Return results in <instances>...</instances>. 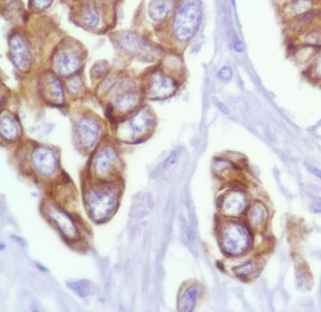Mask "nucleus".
<instances>
[{"instance_id": "7", "label": "nucleus", "mask_w": 321, "mask_h": 312, "mask_svg": "<svg viewBox=\"0 0 321 312\" xmlns=\"http://www.w3.org/2000/svg\"><path fill=\"white\" fill-rule=\"evenodd\" d=\"M176 89L177 86L172 78L156 72L150 78L147 93L150 99L161 100L172 96L176 92Z\"/></svg>"}, {"instance_id": "14", "label": "nucleus", "mask_w": 321, "mask_h": 312, "mask_svg": "<svg viewBox=\"0 0 321 312\" xmlns=\"http://www.w3.org/2000/svg\"><path fill=\"white\" fill-rule=\"evenodd\" d=\"M43 95L52 104L61 105L64 103V90L61 83L53 74H47L43 80Z\"/></svg>"}, {"instance_id": "3", "label": "nucleus", "mask_w": 321, "mask_h": 312, "mask_svg": "<svg viewBox=\"0 0 321 312\" xmlns=\"http://www.w3.org/2000/svg\"><path fill=\"white\" fill-rule=\"evenodd\" d=\"M118 44L125 52L147 62H153L161 57L162 51L139 35L123 32L119 35Z\"/></svg>"}, {"instance_id": "21", "label": "nucleus", "mask_w": 321, "mask_h": 312, "mask_svg": "<svg viewBox=\"0 0 321 312\" xmlns=\"http://www.w3.org/2000/svg\"><path fill=\"white\" fill-rule=\"evenodd\" d=\"M256 270V264L253 262H247L235 268V272L239 278H249Z\"/></svg>"}, {"instance_id": "9", "label": "nucleus", "mask_w": 321, "mask_h": 312, "mask_svg": "<svg viewBox=\"0 0 321 312\" xmlns=\"http://www.w3.org/2000/svg\"><path fill=\"white\" fill-rule=\"evenodd\" d=\"M31 164L39 174L42 176H51L56 170V158L54 152L49 148L36 149L31 156Z\"/></svg>"}, {"instance_id": "1", "label": "nucleus", "mask_w": 321, "mask_h": 312, "mask_svg": "<svg viewBox=\"0 0 321 312\" xmlns=\"http://www.w3.org/2000/svg\"><path fill=\"white\" fill-rule=\"evenodd\" d=\"M203 17L200 0H180L175 14L173 32L176 39L185 43L198 32Z\"/></svg>"}, {"instance_id": "2", "label": "nucleus", "mask_w": 321, "mask_h": 312, "mask_svg": "<svg viewBox=\"0 0 321 312\" xmlns=\"http://www.w3.org/2000/svg\"><path fill=\"white\" fill-rule=\"evenodd\" d=\"M251 241L250 232L245 225L228 223L223 226L221 233V245L228 255H239L247 251Z\"/></svg>"}, {"instance_id": "23", "label": "nucleus", "mask_w": 321, "mask_h": 312, "mask_svg": "<svg viewBox=\"0 0 321 312\" xmlns=\"http://www.w3.org/2000/svg\"><path fill=\"white\" fill-rule=\"evenodd\" d=\"M179 154H180V150L179 149H175L172 153L171 155L167 157V159L163 162V169H167L169 167L173 166L177 160H178V156H179Z\"/></svg>"}, {"instance_id": "27", "label": "nucleus", "mask_w": 321, "mask_h": 312, "mask_svg": "<svg viewBox=\"0 0 321 312\" xmlns=\"http://www.w3.org/2000/svg\"><path fill=\"white\" fill-rule=\"evenodd\" d=\"M310 210L314 214H321V198H318L311 202Z\"/></svg>"}, {"instance_id": "5", "label": "nucleus", "mask_w": 321, "mask_h": 312, "mask_svg": "<svg viewBox=\"0 0 321 312\" xmlns=\"http://www.w3.org/2000/svg\"><path fill=\"white\" fill-rule=\"evenodd\" d=\"M44 213L58 227L65 238L71 240L79 238V232L74 221L63 210L53 204H48L44 206Z\"/></svg>"}, {"instance_id": "17", "label": "nucleus", "mask_w": 321, "mask_h": 312, "mask_svg": "<svg viewBox=\"0 0 321 312\" xmlns=\"http://www.w3.org/2000/svg\"><path fill=\"white\" fill-rule=\"evenodd\" d=\"M0 131H1L2 136L8 141L15 140L19 134L18 127L16 126L15 121L13 120V118L5 114H2V116H1Z\"/></svg>"}, {"instance_id": "10", "label": "nucleus", "mask_w": 321, "mask_h": 312, "mask_svg": "<svg viewBox=\"0 0 321 312\" xmlns=\"http://www.w3.org/2000/svg\"><path fill=\"white\" fill-rule=\"evenodd\" d=\"M117 163L116 153L111 148H104L95 158V173L99 177H106L115 170Z\"/></svg>"}, {"instance_id": "18", "label": "nucleus", "mask_w": 321, "mask_h": 312, "mask_svg": "<svg viewBox=\"0 0 321 312\" xmlns=\"http://www.w3.org/2000/svg\"><path fill=\"white\" fill-rule=\"evenodd\" d=\"M267 219V210L262 203L258 202L252 205L248 214V220L254 227L262 226Z\"/></svg>"}, {"instance_id": "29", "label": "nucleus", "mask_w": 321, "mask_h": 312, "mask_svg": "<svg viewBox=\"0 0 321 312\" xmlns=\"http://www.w3.org/2000/svg\"><path fill=\"white\" fill-rule=\"evenodd\" d=\"M307 166H308L309 170L311 171L313 175H315L317 177H319L321 180V171L320 169H318L315 166H310V165H308Z\"/></svg>"}, {"instance_id": "4", "label": "nucleus", "mask_w": 321, "mask_h": 312, "mask_svg": "<svg viewBox=\"0 0 321 312\" xmlns=\"http://www.w3.org/2000/svg\"><path fill=\"white\" fill-rule=\"evenodd\" d=\"M115 194L108 190H92L87 196V205L91 217L97 222L108 218L115 206Z\"/></svg>"}, {"instance_id": "15", "label": "nucleus", "mask_w": 321, "mask_h": 312, "mask_svg": "<svg viewBox=\"0 0 321 312\" xmlns=\"http://www.w3.org/2000/svg\"><path fill=\"white\" fill-rule=\"evenodd\" d=\"M174 5L173 0H152L149 4V16L154 21H162L168 16Z\"/></svg>"}, {"instance_id": "12", "label": "nucleus", "mask_w": 321, "mask_h": 312, "mask_svg": "<svg viewBox=\"0 0 321 312\" xmlns=\"http://www.w3.org/2000/svg\"><path fill=\"white\" fill-rule=\"evenodd\" d=\"M79 64L80 61L79 57L72 52L64 51L54 56V68L62 76L68 77L74 73L79 69Z\"/></svg>"}, {"instance_id": "24", "label": "nucleus", "mask_w": 321, "mask_h": 312, "mask_svg": "<svg viewBox=\"0 0 321 312\" xmlns=\"http://www.w3.org/2000/svg\"><path fill=\"white\" fill-rule=\"evenodd\" d=\"M311 6L310 0H296L293 4V8L296 13H302Z\"/></svg>"}, {"instance_id": "6", "label": "nucleus", "mask_w": 321, "mask_h": 312, "mask_svg": "<svg viewBox=\"0 0 321 312\" xmlns=\"http://www.w3.org/2000/svg\"><path fill=\"white\" fill-rule=\"evenodd\" d=\"M248 204L247 196L241 191H228L221 198L220 208L223 215L237 217L246 211Z\"/></svg>"}, {"instance_id": "26", "label": "nucleus", "mask_w": 321, "mask_h": 312, "mask_svg": "<svg viewBox=\"0 0 321 312\" xmlns=\"http://www.w3.org/2000/svg\"><path fill=\"white\" fill-rule=\"evenodd\" d=\"M218 76H219V78L221 80H222V81H228V80H230L232 78V69H231L230 67L224 66V67H222V68L219 70Z\"/></svg>"}, {"instance_id": "20", "label": "nucleus", "mask_w": 321, "mask_h": 312, "mask_svg": "<svg viewBox=\"0 0 321 312\" xmlns=\"http://www.w3.org/2000/svg\"><path fill=\"white\" fill-rule=\"evenodd\" d=\"M82 21L86 26L89 28H95L97 27L99 22V17L98 12L96 11L94 7L88 6L82 13Z\"/></svg>"}, {"instance_id": "8", "label": "nucleus", "mask_w": 321, "mask_h": 312, "mask_svg": "<svg viewBox=\"0 0 321 312\" xmlns=\"http://www.w3.org/2000/svg\"><path fill=\"white\" fill-rule=\"evenodd\" d=\"M9 54L15 67L21 71L30 68V54L27 45L18 34H12L9 38Z\"/></svg>"}, {"instance_id": "13", "label": "nucleus", "mask_w": 321, "mask_h": 312, "mask_svg": "<svg viewBox=\"0 0 321 312\" xmlns=\"http://www.w3.org/2000/svg\"><path fill=\"white\" fill-rule=\"evenodd\" d=\"M77 132L80 144L85 148H90L98 140L99 124L91 118H83L79 121Z\"/></svg>"}, {"instance_id": "16", "label": "nucleus", "mask_w": 321, "mask_h": 312, "mask_svg": "<svg viewBox=\"0 0 321 312\" xmlns=\"http://www.w3.org/2000/svg\"><path fill=\"white\" fill-rule=\"evenodd\" d=\"M198 296V287L197 285H191L188 287L184 293L180 295L178 300V309L179 312H192L197 303Z\"/></svg>"}, {"instance_id": "19", "label": "nucleus", "mask_w": 321, "mask_h": 312, "mask_svg": "<svg viewBox=\"0 0 321 312\" xmlns=\"http://www.w3.org/2000/svg\"><path fill=\"white\" fill-rule=\"evenodd\" d=\"M138 102H139V98L135 93H125L116 99L115 106L119 111L127 112L134 109Z\"/></svg>"}, {"instance_id": "22", "label": "nucleus", "mask_w": 321, "mask_h": 312, "mask_svg": "<svg viewBox=\"0 0 321 312\" xmlns=\"http://www.w3.org/2000/svg\"><path fill=\"white\" fill-rule=\"evenodd\" d=\"M68 286H69V288H72L74 291L82 297L88 296L91 291L90 286L87 281H84V280L72 281L71 283H68Z\"/></svg>"}, {"instance_id": "25", "label": "nucleus", "mask_w": 321, "mask_h": 312, "mask_svg": "<svg viewBox=\"0 0 321 312\" xmlns=\"http://www.w3.org/2000/svg\"><path fill=\"white\" fill-rule=\"evenodd\" d=\"M52 2H53V0H31V6L35 10L42 11V10L47 9L48 7H49Z\"/></svg>"}, {"instance_id": "28", "label": "nucleus", "mask_w": 321, "mask_h": 312, "mask_svg": "<svg viewBox=\"0 0 321 312\" xmlns=\"http://www.w3.org/2000/svg\"><path fill=\"white\" fill-rule=\"evenodd\" d=\"M79 87H80V82L78 78H73L68 83V88L71 92H77L79 90Z\"/></svg>"}, {"instance_id": "30", "label": "nucleus", "mask_w": 321, "mask_h": 312, "mask_svg": "<svg viewBox=\"0 0 321 312\" xmlns=\"http://www.w3.org/2000/svg\"><path fill=\"white\" fill-rule=\"evenodd\" d=\"M316 70L317 73L321 76V59L318 61V63H317Z\"/></svg>"}, {"instance_id": "31", "label": "nucleus", "mask_w": 321, "mask_h": 312, "mask_svg": "<svg viewBox=\"0 0 321 312\" xmlns=\"http://www.w3.org/2000/svg\"></svg>"}, {"instance_id": "11", "label": "nucleus", "mask_w": 321, "mask_h": 312, "mask_svg": "<svg viewBox=\"0 0 321 312\" xmlns=\"http://www.w3.org/2000/svg\"><path fill=\"white\" fill-rule=\"evenodd\" d=\"M153 124V117L151 111L148 109L141 110L128 121L131 136L137 140L148 132Z\"/></svg>"}]
</instances>
